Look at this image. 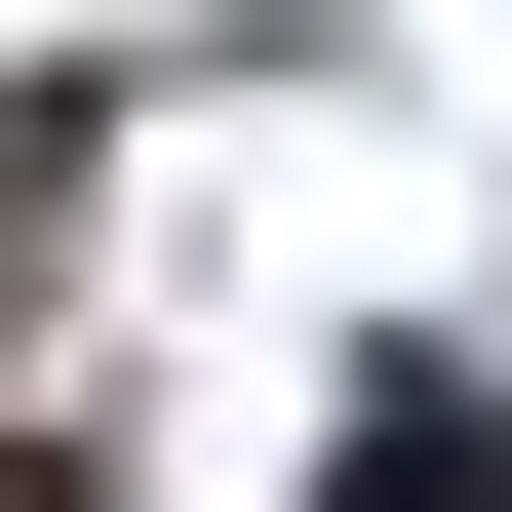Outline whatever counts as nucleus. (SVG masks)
<instances>
[{
  "mask_svg": "<svg viewBox=\"0 0 512 512\" xmlns=\"http://www.w3.org/2000/svg\"><path fill=\"white\" fill-rule=\"evenodd\" d=\"M316 512H512V434H473V394H355V434H316Z\"/></svg>",
  "mask_w": 512,
  "mask_h": 512,
  "instance_id": "f257e3e1",
  "label": "nucleus"
},
{
  "mask_svg": "<svg viewBox=\"0 0 512 512\" xmlns=\"http://www.w3.org/2000/svg\"><path fill=\"white\" fill-rule=\"evenodd\" d=\"M0 512H79V473H40V434H0Z\"/></svg>",
  "mask_w": 512,
  "mask_h": 512,
  "instance_id": "7ed1b4c3",
  "label": "nucleus"
},
{
  "mask_svg": "<svg viewBox=\"0 0 512 512\" xmlns=\"http://www.w3.org/2000/svg\"><path fill=\"white\" fill-rule=\"evenodd\" d=\"M40 237H79V79H0V276H40Z\"/></svg>",
  "mask_w": 512,
  "mask_h": 512,
  "instance_id": "f03ea898",
  "label": "nucleus"
}]
</instances>
